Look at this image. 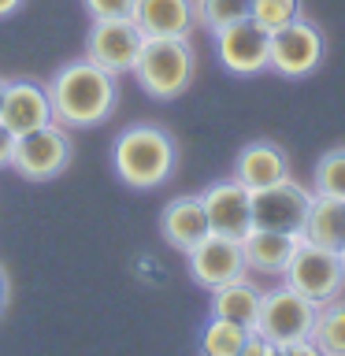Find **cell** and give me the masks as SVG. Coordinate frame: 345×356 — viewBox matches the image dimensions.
Returning a JSON list of instances; mask_svg holds the SVG:
<instances>
[{
  "label": "cell",
  "mask_w": 345,
  "mask_h": 356,
  "mask_svg": "<svg viewBox=\"0 0 345 356\" xmlns=\"http://www.w3.org/2000/svg\"><path fill=\"white\" fill-rule=\"evenodd\" d=\"M45 86H49L52 100V119L67 130L100 127L119 108V74L104 71L89 56L63 63Z\"/></svg>",
  "instance_id": "6da1fadb"
},
{
  "label": "cell",
  "mask_w": 345,
  "mask_h": 356,
  "mask_svg": "<svg viewBox=\"0 0 345 356\" xmlns=\"http://www.w3.org/2000/svg\"><path fill=\"white\" fill-rule=\"evenodd\" d=\"M111 167L130 189H156L175 175L178 145L156 122H134L111 145Z\"/></svg>",
  "instance_id": "7a4b0ae2"
},
{
  "label": "cell",
  "mask_w": 345,
  "mask_h": 356,
  "mask_svg": "<svg viewBox=\"0 0 345 356\" xmlns=\"http://www.w3.org/2000/svg\"><path fill=\"white\" fill-rule=\"evenodd\" d=\"M197 71V56L189 38H145L138 63H134V78L152 100H175L182 97Z\"/></svg>",
  "instance_id": "3957f363"
},
{
  "label": "cell",
  "mask_w": 345,
  "mask_h": 356,
  "mask_svg": "<svg viewBox=\"0 0 345 356\" xmlns=\"http://www.w3.org/2000/svg\"><path fill=\"white\" fill-rule=\"evenodd\" d=\"M316 312L319 305L308 300L305 293H297L294 286H275L267 289L264 300H260V316H256V334H264L267 341H275L278 349L286 345H297V341H308L312 338V327H316Z\"/></svg>",
  "instance_id": "277c9868"
},
{
  "label": "cell",
  "mask_w": 345,
  "mask_h": 356,
  "mask_svg": "<svg viewBox=\"0 0 345 356\" xmlns=\"http://www.w3.org/2000/svg\"><path fill=\"white\" fill-rule=\"evenodd\" d=\"M74 145L71 134L60 122H45V127L19 134L15 138V152H11V171L22 175L26 182H52L71 167Z\"/></svg>",
  "instance_id": "5b68a950"
},
{
  "label": "cell",
  "mask_w": 345,
  "mask_h": 356,
  "mask_svg": "<svg viewBox=\"0 0 345 356\" xmlns=\"http://www.w3.org/2000/svg\"><path fill=\"white\" fill-rule=\"evenodd\" d=\"M282 278L286 286H294L297 293H305L308 300L316 305H327L342 293L345 286V275H342V264H338V252L327 249V245H316V241H297L289 264L282 267Z\"/></svg>",
  "instance_id": "8992f818"
},
{
  "label": "cell",
  "mask_w": 345,
  "mask_h": 356,
  "mask_svg": "<svg viewBox=\"0 0 345 356\" xmlns=\"http://www.w3.org/2000/svg\"><path fill=\"white\" fill-rule=\"evenodd\" d=\"M312 189H305L294 178H282L275 186L252 189V227L278 230V234H305L308 208H312Z\"/></svg>",
  "instance_id": "52a82bcc"
},
{
  "label": "cell",
  "mask_w": 345,
  "mask_h": 356,
  "mask_svg": "<svg viewBox=\"0 0 345 356\" xmlns=\"http://www.w3.org/2000/svg\"><path fill=\"white\" fill-rule=\"evenodd\" d=\"M216 38V56L219 63L227 67L230 74H260L271 67V33H267L260 22L252 19H241V22H230L211 33Z\"/></svg>",
  "instance_id": "ba28073f"
},
{
  "label": "cell",
  "mask_w": 345,
  "mask_h": 356,
  "mask_svg": "<svg viewBox=\"0 0 345 356\" xmlns=\"http://www.w3.org/2000/svg\"><path fill=\"white\" fill-rule=\"evenodd\" d=\"M323 52H327L323 30L316 22H308L305 15L271 33V71H278L282 78L312 74L323 63Z\"/></svg>",
  "instance_id": "9c48e42d"
},
{
  "label": "cell",
  "mask_w": 345,
  "mask_h": 356,
  "mask_svg": "<svg viewBox=\"0 0 345 356\" xmlns=\"http://www.w3.org/2000/svg\"><path fill=\"white\" fill-rule=\"evenodd\" d=\"M145 33L134 19H93L86 38V56L111 74H127L138 63Z\"/></svg>",
  "instance_id": "30bf717a"
},
{
  "label": "cell",
  "mask_w": 345,
  "mask_h": 356,
  "mask_svg": "<svg viewBox=\"0 0 345 356\" xmlns=\"http://www.w3.org/2000/svg\"><path fill=\"white\" fill-rule=\"evenodd\" d=\"M186 256H189V278H193L197 286H204L208 293L234 282V278H245V271H249L241 241L223 238V234H208V238L200 245H193Z\"/></svg>",
  "instance_id": "8fae6325"
},
{
  "label": "cell",
  "mask_w": 345,
  "mask_h": 356,
  "mask_svg": "<svg viewBox=\"0 0 345 356\" xmlns=\"http://www.w3.org/2000/svg\"><path fill=\"white\" fill-rule=\"evenodd\" d=\"M204 211L211 222V234H223V238H245L252 230V189L241 186L238 178H223V182H211L204 193Z\"/></svg>",
  "instance_id": "7c38bea8"
},
{
  "label": "cell",
  "mask_w": 345,
  "mask_h": 356,
  "mask_svg": "<svg viewBox=\"0 0 345 356\" xmlns=\"http://www.w3.org/2000/svg\"><path fill=\"white\" fill-rule=\"evenodd\" d=\"M0 122L15 134H30L45 127L52 119V100H49V86L33 82V78H8L4 89V104H0Z\"/></svg>",
  "instance_id": "4fadbf2b"
},
{
  "label": "cell",
  "mask_w": 345,
  "mask_h": 356,
  "mask_svg": "<svg viewBox=\"0 0 345 356\" xmlns=\"http://www.w3.org/2000/svg\"><path fill=\"white\" fill-rule=\"evenodd\" d=\"M160 234H163V241L178 252H189L193 245L204 241L211 234V222H208V211H204L200 193H186V197L167 200L163 211H160Z\"/></svg>",
  "instance_id": "5bb4252c"
},
{
  "label": "cell",
  "mask_w": 345,
  "mask_h": 356,
  "mask_svg": "<svg viewBox=\"0 0 345 356\" xmlns=\"http://www.w3.org/2000/svg\"><path fill=\"white\" fill-rule=\"evenodd\" d=\"M134 22L145 38H189L197 26V0H138Z\"/></svg>",
  "instance_id": "9a60e30c"
},
{
  "label": "cell",
  "mask_w": 345,
  "mask_h": 356,
  "mask_svg": "<svg viewBox=\"0 0 345 356\" xmlns=\"http://www.w3.org/2000/svg\"><path fill=\"white\" fill-rule=\"evenodd\" d=\"M286 175H289V160L275 141H249L238 152V160H234V178L249 189L275 186V182H282Z\"/></svg>",
  "instance_id": "2e32d148"
},
{
  "label": "cell",
  "mask_w": 345,
  "mask_h": 356,
  "mask_svg": "<svg viewBox=\"0 0 345 356\" xmlns=\"http://www.w3.org/2000/svg\"><path fill=\"white\" fill-rule=\"evenodd\" d=\"M300 241V234H278V230H260L252 227L249 234L241 238V252H245V264L249 271H271V275H282V267L289 264Z\"/></svg>",
  "instance_id": "e0dca14e"
},
{
  "label": "cell",
  "mask_w": 345,
  "mask_h": 356,
  "mask_svg": "<svg viewBox=\"0 0 345 356\" xmlns=\"http://www.w3.org/2000/svg\"><path fill=\"white\" fill-rule=\"evenodd\" d=\"M260 300H264V289H256L249 278H234V282L211 289V316L252 330L256 316H260Z\"/></svg>",
  "instance_id": "ac0fdd59"
},
{
  "label": "cell",
  "mask_w": 345,
  "mask_h": 356,
  "mask_svg": "<svg viewBox=\"0 0 345 356\" xmlns=\"http://www.w3.org/2000/svg\"><path fill=\"white\" fill-rule=\"evenodd\" d=\"M300 238L327 245V249L338 252L345 245V200L342 197H323V193L312 197L308 222H305V234H300Z\"/></svg>",
  "instance_id": "d6986e66"
},
{
  "label": "cell",
  "mask_w": 345,
  "mask_h": 356,
  "mask_svg": "<svg viewBox=\"0 0 345 356\" xmlns=\"http://www.w3.org/2000/svg\"><path fill=\"white\" fill-rule=\"evenodd\" d=\"M312 341L327 356H345V300H327L316 312V327H312Z\"/></svg>",
  "instance_id": "ffe728a7"
},
{
  "label": "cell",
  "mask_w": 345,
  "mask_h": 356,
  "mask_svg": "<svg viewBox=\"0 0 345 356\" xmlns=\"http://www.w3.org/2000/svg\"><path fill=\"white\" fill-rule=\"evenodd\" d=\"M245 338H249V327L211 316L204 323V330H200V356H238Z\"/></svg>",
  "instance_id": "44dd1931"
},
{
  "label": "cell",
  "mask_w": 345,
  "mask_h": 356,
  "mask_svg": "<svg viewBox=\"0 0 345 356\" xmlns=\"http://www.w3.org/2000/svg\"><path fill=\"white\" fill-rule=\"evenodd\" d=\"M249 15H252V0H197V26H204L208 33Z\"/></svg>",
  "instance_id": "7402d4cb"
},
{
  "label": "cell",
  "mask_w": 345,
  "mask_h": 356,
  "mask_svg": "<svg viewBox=\"0 0 345 356\" xmlns=\"http://www.w3.org/2000/svg\"><path fill=\"white\" fill-rule=\"evenodd\" d=\"M300 11H305V4L300 0H252V22H260V26L267 33L282 30L289 26L294 19H300Z\"/></svg>",
  "instance_id": "603a6c76"
},
{
  "label": "cell",
  "mask_w": 345,
  "mask_h": 356,
  "mask_svg": "<svg viewBox=\"0 0 345 356\" xmlns=\"http://www.w3.org/2000/svg\"><path fill=\"white\" fill-rule=\"evenodd\" d=\"M316 193L345 200V149H330L316 163Z\"/></svg>",
  "instance_id": "cb8c5ba5"
},
{
  "label": "cell",
  "mask_w": 345,
  "mask_h": 356,
  "mask_svg": "<svg viewBox=\"0 0 345 356\" xmlns=\"http://www.w3.org/2000/svg\"><path fill=\"white\" fill-rule=\"evenodd\" d=\"M89 19H134L138 0H82Z\"/></svg>",
  "instance_id": "d4e9b609"
},
{
  "label": "cell",
  "mask_w": 345,
  "mask_h": 356,
  "mask_svg": "<svg viewBox=\"0 0 345 356\" xmlns=\"http://www.w3.org/2000/svg\"><path fill=\"white\" fill-rule=\"evenodd\" d=\"M238 356H282V349H278L275 341H267L264 334L249 330V338H245V345H241Z\"/></svg>",
  "instance_id": "484cf974"
},
{
  "label": "cell",
  "mask_w": 345,
  "mask_h": 356,
  "mask_svg": "<svg viewBox=\"0 0 345 356\" xmlns=\"http://www.w3.org/2000/svg\"><path fill=\"white\" fill-rule=\"evenodd\" d=\"M11 152H15V134H11L4 122H0V171L11 167Z\"/></svg>",
  "instance_id": "4316f807"
},
{
  "label": "cell",
  "mask_w": 345,
  "mask_h": 356,
  "mask_svg": "<svg viewBox=\"0 0 345 356\" xmlns=\"http://www.w3.org/2000/svg\"><path fill=\"white\" fill-rule=\"evenodd\" d=\"M282 356H327V353H323L319 349V345L316 341H297V345H286V349H282Z\"/></svg>",
  "instance_id": "83f0119b"
},
{
  "label": "cell",
  "mask_w": 345,
  "mask_h": 356,
  "mask_svg": "<svg viewBox=\"0 0 345 356\" xmlns=\"http://www.w3.org/2000/svg\"><path fill=\"white\" fill-rule=\"evenodd\" d=\"M8 297H11V278L4 271V264H0V312L8 308Z\"/></svg>",
  "instance_id": "f1b7e54d"
},
{
  "label": "cell",
  "mask_w": 345,
  "mask_h": 356,
  "mask_svg": "<svg viewBox=\"0 0 345 356\" xmlns=\"http://www.w3.org/2000/svg\"><path fill=\"white\" fill-rule=\"evenodd\" d=\"M26 4V0H0V19H8V15H15V11Z\"/></svg>",
  "instance_id": "f546056e"
},
{
  "label": "cell",
  "mask_w": 345,
  "mask_h": 356,
  "mask_svg": "<svg viewBox=\"0 0 345 356\" xmlns=\"http://www.w3.org/2000/svg\"><path fill=\"white\" fill-rule=\"evenodd\" d=\"M4 89H8V78L0 74V104H4Z\"/></svg>",
  "instance_id": "4dcf8cb0"
},
{
  "label": "cell",
  "mask_w": 345,
  "mask_h": 356,
  "mask_svg": "<svg viewBox=\"0 0 345 356\" xmlns=\"http://www.w3.org/2000/svg\"><path fill=\"white\" fill-rule=\"evenodd\" d=\"M338 264H342V275H345V245L338 249Z\"/></svg>",
  "instance_id": "1f68e13d"
}]
</instances>
